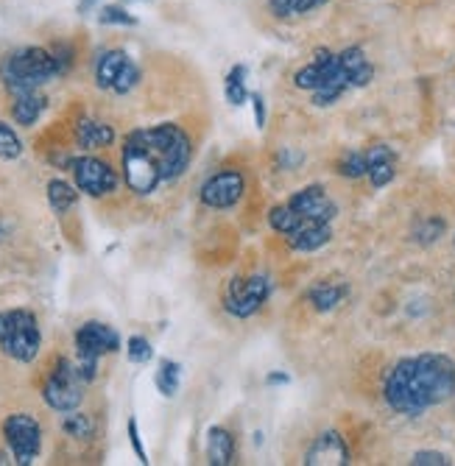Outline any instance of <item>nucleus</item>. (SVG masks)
I'll return each instance as SVG.
<instances>
[{"mask_svg": "<svg viewBox=\"0 0 455 466\" xmlns=\"http://www.w3.org/2000/svg\"><path fill=\"white\" fill-rule=\"evenodd\" d=\"M455 394V363L441 352L402 358L383 383L386 402L402 416H420Z\"/></svg>", "mask_w": 455, "mask_h": 466, "instance_id": "obj_1", "label": "nucleus"}, {"mask_svg": "<svg viewBox=\"0 0 455 466\" xmlns=\"http://www.w3.org/2000/svg\"><path fill=\"white\" fill-rule=\"evenodd\" d=\"M126 143H132L159 174L162 182H174L179 179L193 157V146L190 137L174 123H159L151 126V129H135Z\"/></svg>", "mask_w": 455, "mask_h": 466, "instance_id": "obj_2", "label": "nucleus"}, {"mask_svg": "<svg viewBox=\"0 0 455 466\" xmlns=\"http://www.w3.org/2000/svg\"><path fill=\"white\" fill-rule=\"evenodd\" d=\"M54 76H59L54 51L39 48V46L20 48V51L9 54L4 62H0V81H4L12 93L39 90Z\"/></svg>", "mask_w": 455, "mask_h": 466, "instance_id": "obj_3", "label": "nucleus"}, {"mask_svg": "<svg viewBox=\"0 0 455 466\" xmlns=\"http://www.w3.org/2000/svg\"><path fill=\"white\" fill-rule=\"evenodd\" d=\"M0 347L20 363H31L43 347V332H39L36 316L31 310H9L0 313Z\"/></svg>", "mask_w": 455, "mask_h": 466, "instance_id": "obj_4", "label": "nucleus"}, {"mask_svg": "<svg viewBox=\"0 0 455 466\" xmlns=\"http://www.w3.org/2000/svg\"><path fill=\"white\" fill-rule=\"evenodd\" d=\"M117 350H120V335L109 324L87 321V324L78 327V332H76V366H78V374L85 377V383L96 380L98 360L109 352H117Z\"/></svg>", "mask_w": 455, "mask_h": 466, "instance_id": "obj_5", "label": "nucleus"}, {"mask_svg": "<svg viewBox=\"0 0 455 466\" xmlns=\"http://www.w3.org/2000/svg\"><path fill=\"white\" fill-rule=\"evenodd\" d=\"M43 400L48 408L59 413H70L85 400V377L78 374V366L62 358L54 371L48 374L46 386H43Z\"/></svg>", "mask_w": 455, "mask_h": 466, "instance_id": "obj_6", "label": "nucleus"}, {"mask_svg": "<svg viewBox=\"0 0 455 466\" xmlns=\"http://www.w3.org/2000/svg\"><path fill=\"white\" fill-rule=\"evenodd\" d=\"M4 436H6L15 463L20 466H28L39 455V450H43V428H39V421L28 413H12L4 421Z\"/></svg>", "mask_w": 455, "mask_h": 466, "instance_id": "obj_7", "label": "nucleus"}, {"mask_svg": "<svg viewBox=\"0 0 455 466\" xmlns=\"http://www.w3.org/2000/svg\"><path fill=\"white\" fill-rule=\"evenodd\" d=\"M67 167L76 179V187L93 198L109 196L117 187V174L98 157H73Z\"/></svg>", "mask_w": 455, "mask_h": 466, "instance_id": "obj_8", "label": "nucleus"}, {"mask_svg": "<svg viewBox=\"0 0 455 466\" xmlns=\"http://www.w3.org/2000/svg\"><path fill=\"white\" fill-rule=\"evenodd\" d=\"M271 293V285L266 277H249V279H232L224 296V305L232 316L238 319H249L255 316Z\"/></svg>", "mask_w": 455, "mask_h": 466, "instance_id": "obj_9", "label": "nucleus"}, {"mask_svg": "<svg viewBox=\"0 0 455 466\" xmlns=\"http://www.w3.org/2000/svg\"><path fill=\"white\" fill-rule=\"evenodd\" d=\"M243 174L235 167H224L201 185V201L213 209H229L243 198Z\"/></svg>", "mask_w": 455, "mask_h": 466, "instance_id": "obj_10", "label": "nucleus"}, {"mask_svg": "<svg viewBox=\"0 0 455 466\" xmlns=\"http://www.w3.org/2000/svg\"><path fill=\"white\" fill-rule=\"evenodd\" d=\"M305 463L308 466H347L349 463V447L339 431H324V433H318V439L305 452Z\"/></svg>", "mask_w": 455, "mask_h": 466, "instance_id": "obj_11", "label": "nucleus"}, {"mask_svg": "<svg viewBox=\"0 0 455 466\" xmlns=\"http://www.w3.org/2000/svg\"><path fill=\"white\" fill-rule=\"evenodd\" d=\"M288 204H291L302 218H310V221H327L329 224V221L339 216L336 201L329 198L324 193V187H318V185H310V187L294 193Z\"/></svg>", "mask_w": 455, "mask_h": 466, "instance_id": "obj_12", "label": "nucleus"}, {"mask_svg": "<svg viewBox=\"0 0 455 466\" xmlns=\"http://www.w3.org/2000/svg\"><path fill=\"white\" fill-rule=\"evenodd\" d=\"M329 238H333L329 224L327 221H310V218H305L291 235H285L288 246H291L294 251H316V248L327 246Z\"/></svg>", "mask_w": 455, "mask_h": 466, "instance_id": "obj_13", "label": "nucleus"}, {"mask_svg": "<svg viewBox=\"0 0 455 466\" xmlns=\"http://www.w3.org/2000/svg\"><path fill=\"white\" fill-rule=\"evenodd\" d=\"M366 177L375 187H386L397 177V159L389 146H375L366 151Z\"/></svg>", "mask_w": 455, "mask_h": 466, "instance_id": "obj_14", "label": "nucleus"}, {"mask_svg": "<svg viewBox=\"0 0 455 466\" xmlns=\"http://www.w3.org/2000/svg\"><path fill=\"white\" fill-rule=\"evenodd\" d=\"M76 140H78L81 148H87V151L106 148V146L115 143V129H112L109 123L85 117V120H78V126H76Z\"/></svg>", "mask_w": 455, "mask_h": 466, "instance_id": "obj_15", "label": "nucleus"}, {"mask_svg": "<svg viewBox=\"0 0 455 466\" xmlns=\"http://www.w3.org/2000/svg\"><path fill=\"white\" fill-rule=\"evenodd\" d=\"M132 62V56L126 51H104L96 62V84L101 90H112L115 81L120 78L123 67Z\"/></svg>", "mask_w": 455, "mask_h": 466, "instance_id": "obj_16", "label": "nucleus"}, {"mask_svg": "<svg viewBox=\"0 0 455 466\" xmlns=\"http://www.w3.org/2000/svg\"><path fill=\"white\" fill-rule=\"evenodd\" d=\"M46 96L36 90H23L15 93V104H12V117L20 126H34L39 120V115L46 112Z\"/></svg>", "mask_w": 455, "mask_h": 466, "instance_id": "obj_17", "label": "nucleus"}, {"mask_svg": "<svg viewBox=\"0 0 455 466\" xmlns=\"http://www.w3.org/2000/svg\"><path fill=\"white\" fill-rule=\"evenodd\" d=\"M347 293H349V288L344 282H316L308 290V299L318 313H329L347 299Z\"/></svg>", "mask_w": 455, "mask_h": 466, "instance_id": "obj_18", "label": "nucleus"}, {"mask_svg": "<svg viewBox=\"0 0 455 466\" xmlns=\"http://www.w3.org/2000/svg\"><path fill=\"white\" fill-rule=\"evenodd\" d=\"M339 59H341V67H344L347 76H349V84H352V87H366V84L371 81V76H375V67L369 65L366 54H363L360 48H355V46L347 48V51H341Z\"/></svg>", "mask_w": 455, "mask_h": 466, "instance_id": "obj_19", "label": "nucleus"}, {"mask_svg": "<svg viewBox=\"0 0 455 466\" xmlns=\"http://www.w3.org/2000/svg\"><path fill=\"white\" fill-rule=\"evenodd\" d=\"M232 455H235V441L229 436V431H224V428L207 431V461L213 466H227V463H232Z\"/></svg>", "mask_w": 455, "mask_h": 466, "instance_id": "obj_20", "label": "nucleus"}, {"mask_svg": "<svg viewBox=\"0 0 455 466\" xmlns=\"http://www.w3.org/2000/svg\"><path fill=\"white\" fill-rule=\"evenodd\" d=\"M246 65H235L232 70H229V76H227V81H224V96H227V101L232 104V106H243L246 101H249V87H246Z\"/></svg>", "mask_w": 455, "mask_h": 466, "instance_id": "obj_21", "label": "nucleus"}, {"mask_svg": "<svg viewBox=\"0 0 455 466\" xmlns=\"http://www.w3.org/2000/svg\"><path fill=\"white\" fill-rule=\"evenodd\" d=\"M78 187H73L70 182H65V179H51L48 182V204H51V209L54 213H67V209L78 201V193H76Z\"/></svg>", "mask_w": 455, "mask_h": 466, "instance_id": "obj_22", "label": "nucleus"}, {"mask_svg": "<svg viewBox=\"0 0 455 466\" xmlns=\"http://www.w3.org/2000/svg\"><path fill=\"white\" fill-rule=\"evenodd\" d=\"M154 383H157V389H159L162 397H177L179 383H182V366L177 360H162L159 363V371L154 377Z\"/></svg>", "mask_w": 455, "mask_h": 466, "instance_id": "obj_23", "label": "nucleus"}, {"mask_svg": "<svg viewBox=\"0 0 455 466\" xmlns=\"http://www.w3.org/2000/svg\"><path fill=\"white\" fill-rule=\"evenodd\" d=\"M302 221H305V218L297 213V209H294L291 204L274 207L271 213H268V224H271V227H274V232H279V235H291Z\"/></svg>", "mask_w": 455, "mask_h": 466, "instance_id": "obj_24", "label": "nucleus"}, {"mask_svg": "<svg viewBox=\"0 0 455 466\" xmlns=\"http://www.w3.org/2000/svg\"><path fill=\"white\" fill-rule=\"evenodd\" d=\"M62 431H65L70 439H93L96 425H93V419H90V416L70 410V416H65V421H62Z\"/></svg>", "mask_w": 455, "mask_h": 466, "instance_id": "obj_25", "label": "nucleus"}, {"mask_svg": "<svg viewBox=\"0 0 455 466\" xmlns=\"http://www.w3.org/2000/svg\"><path fill=\"white\" fill-rule=\"evenodd\" d=\"M444 229H447V224L441 218L428 216V218H422L417 227H413V238H417V243H422V246H430L444 235Z\"/></svg>", "mask_w": 455, "mask_h": 466, "instance_id": "obj_26", "label": "nucleus"}, {"mask_svg": "<svg viewBox=\"0 0 455 466\" xmlns=\"http://www.w3.org/2000/svg\"><path fill=\"white\" fill-rule=\"evenodd\" d=\"M339 174L344 179H360L366 177V154L360 151H347L341 159H339Z\"/></svg>", "mask_w": 455, "mask_h": 466, "instance_id": "obj_27", "label": "nucleus"}, {"mask_svg": "<svg viewBox=\"0 0 455 466\" xmlns=\"http://www.w3.org/2000/svg\"><path fill=\"white\" fill-rule=\"evenodd\" d=\"M23 154V143L17 137V132L9 123L0 120V159H17Z\"/></svg>", "mask_w": 455, "mask_h": 466, "instance_id": "obj_28", "label": "nucleus"}, {"mask_svg": "<svg viewBox=\"0 0 455 466\" xmlns=\"http://www.w3.org/2000/svg\"><path fill=\"white\" fill-rule=\"evenodd\" d=\"M98 23L101 25H137V17L129 9H123L120 4H109L98 9Z\"/></svg>", "mask_w": 455, "mask_h": 466, "instance_id": "obj_29", "label": "nucleus"}, {"mask_svg": "<svg viewBox=\"0 0 455 466\" xmlns=\"http://www.w3.org/2000/svg\"><path fill=\"white\" fill-rule=\"evenodd\" d=\"M126 355H129L132 363H148V360L154 358V347H151L148 338L132 335L129 341H126Z\"/></svg>", "mask_w": 455, "mask_h": 466, "instance_id": "obj_30", "label": "nucleus"}, {"mask_svg": "<svg viewBox=\"0 0 455 466\" xmlns=\"http://www.w3.org/2000/svg\"><path fill=\"white\" fill-rule=\"evenodd\" d=\"M140 84V67L135 65V59L123 67V73H120V78L115 81V87H112V93H117V96H126V93H132L135 87Z\"/></svg>", "mask_w": 455, "mask_h": 466, "instance_id": "obj_31", "label": "nucleus"}, {"mask_svg": "<svg viewBox=\"0 0 455 466\" xmlns=\"http://www.w3.org/2000/svg\"><path fill=\"white\" fill-rule=\"evenodd\" d=\"M413 466H447L450 458L444 452H433V450H425V452H417L410 458Z\"/></svg>", "mask_w": 455, "mask_h": 466, "instance_id": "obj_32", "label": "nucleus"}, {"mask_svg": "<svg viewBox=\"0 0 455 466\" xmlns=\"http://www.w3.org/2000/svg\"><path fill=\"white\" fill-rule=\"evenodd\" d=\"M129 441H132V450H135V455L140 458V463H148V455H146V450H143V441H140L137 421H135V419H129Z\"/></svg>", "mask_w": 455, "mask_h": 466, "instance_id": "obj_33", "label": "nucleus"}, {"mask_svg": "<svg viewBox=\"0 0 455 466\" xmlns=\"http://www.w3.org/2000/svg\"><path fill=\"white\" fill-rule=\"evenodd\" d=\"M54 59H56L59 76H62V73H67L70 65H73V51H70L67 46H59V48H54Z\"/></svg>", "mask_w": 455, "mask_h": 466, "instance_id": "obj_34", "label": "nucleus"}, {"mask_svg": "<svg viewBox=\"0 0 455 466\" xmlns=\"http://www.w3.org/2000/svg\"><path fill=\"white\" fill-rule=\"evenodd\" d=\"M268 9L277 17H291L294 15V0H268Z\"/></svg>", "mask_w": 455, "mask_h": 466, "instance_id": "obj_35", "label": "nucleus"}, {"mask_svg": "<svg viewBox=\"0 0 455 466\" xmlns=\"http://www.w3.org/2000/svg\"><path fill=\"white\" fill-rule=\"evenodd\" d=\"M249 101L255 104V123H258V129H263V126H266V101H263L260 93H252Z\"/></svg>", "mask_w": 455, "mask_h": 466, "instance_id": "obj_36", "label": "nucleus"}, {"mask_svg": "<svg viewBox=\"0 0 455 466\" xmlns=\"http://www.w3.org/2000/svg\"><path fill=\"white\" fill-rule=\"evenodd\" d=\"M329 0H294V15H308V12H316L321 9Z\"/></svg>", "mask_w": 455, "mask_h": 466, "instance_id": "obj_37", "label": "nucleus"}, {"mask_svg": "<svg viewBox=\"0 0 455 466\" xmlns=\"http://www.w3.org/2000/svg\"><path fill=\"white\" fill-rule=\"evenodd\" d=\"M266 383H268V386H285V383H291V377L274 371V374H268V377H266Z\"/></svg>", "mask_w": 455, "mask_h": 466, "instance_id": "obj_38", "label": "nucleus"}, {"mask_svg": "<svg viewBox=\"0 0 455 466\" xmlns=\"http://www.w3.org/2000/svg\"><path fill=\"white\" fill-rule=\"evenodd\" d=\"M96 6H98V0H78V4H76V12H78V15H90Z\"/></svg>", "mask_w": 455, "mask_h": 466, "instance_id": "obj_39", "label": "nucleus"}, {"mask_svg": "<svg viewBox=\"0 0 455 466\" xmlns=\"http://www.w3.org/2000/svg\"><path fill=\"white\" fill-rule=\"evenodd\" d=\"M126 4H129V0H126Z\"/></svg>", "mask_w": 455, "mask_h": 466, "instance_id": "obj_40", "label": "nucleus"}, {"mask_svg": "<svg viewBox=\"0 0 455 466\" xmlns=\"http://www.w3.org/2000/svg\"><path fill=\"white\" fill-rule=\"evenodd\" d=\"M452 240H455V238H452Z\"/></svg>", "mask_w": 455, "mask_h": 466, "instance_id": "obj_41", "label": "nucleus"}]
</instances>
